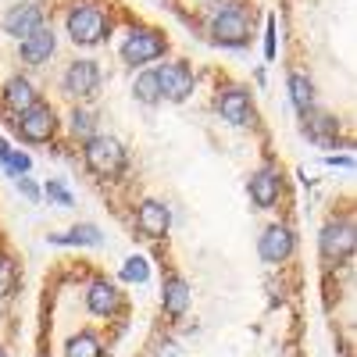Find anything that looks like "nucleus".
<instances>
[{
  "mask_svg": "<svg viewBox=\"0 0 357 357\" xmlns=\"http://www.w3.org/2000/svg\"><path fill=\"white\" fill-rule=\"evenodd\" d=\"M61 82H65V93L72 97H93L100 86V68L97 61H72Z\"/></svg>",
  "mask_w": 357,
  "mask_h": 357,
  "instance_id": "0eeeda50",
  "label": "nucleus"
},
{
  "mask_svg": "<svg viewBox=\"0 0 357 357\" xmlns=\"http://www.w3.org/2000/svg\"><path fill=\"white\" fill-rule=\"evenodd\" d=\"M15 175H22V172H29V158L25 154H8V161H4Z\"/></svg>",
  "mask_w": 357,
  "mask_h": 357,
  "instance_id": "a878e982",
  "label": "nucleus"
},
{
  "mask_svg": "<svg viewBox=\"0 0 357 357\" xmlns=\"http://www.w3.org/2000/svg\"><path fill=\"white\" fill-rule=\"evenodd\" d=\"M15 282H18V272H15V264H11L8 257H0V301H4V296H11V293H15Z\"/></svg>",
  "mask_w": 357,
  "mask_h": 357,
  "instance_id": "4be33fe9",
  "label": "nucleus"
},
{
  "mask_svg": "<svg viewBox=\"0 0 357 357\" xmlns=\"http://www.w3.org/2000/svg\"><path fill=\"white\" fill-rule=\"evenodd\" d=\"M4 100H8V107H15L18 114H22V111H29V107L36 104L33 82H29V79H22V75H15V79L4 86Z\"/></svg>",
  "mask_w": 357,
  "mask_h": 357,
  "instance_id": "f3484780",
  "label": "nucleus"
},
{
  "mask_svg": "<svg viewBox=\"0 0 357 357\" xmlns=\"http://www.w3.org/2000/svg\"><path fill=\"white\" fill-rule=\"evenodd\" d=\"M250 36V25H247V15L243 8H225L218 18H215V40L225 43V47H243Z\"/></svg>",
  "mask_w": 357,
  "mask_h": 357,
  "instance_id": "423d86ee",
  "label": "nucleus"
},
{
  "mask_svg": "<svg viewBox=\"0 0 357 357\" xmlns=\"http://www.w3.org/2000/svg\"><path fill=\"white\" fill-rule=\"evenodd\" d=\"M218 114L232 126H247L250 122V97L243 93V89H225V93L218 97Z\"/></svg>",
  "mask_w": 357,
  "mask_h": 357,
  "instance_id": "f8f14e48",
  "label": "nucleus"
},
{
  "mask_svg": "<svg viewBox=\"0 0 357 357\" xmlns=\"http://www.w3.org/2000/svg\"><path fill=\"white\" fill-rule=\"evenodd\" d=\"M0 357H8V354H4V350H0Z\"/></svg>",
  "mask_w": 357,
  "mask_h": 357,
  "instance_id": "c756f323",
  "label": "nucleus"
},
{
  "mask_svg": "<svg viewBox=\"0 0 357 357\" xmlns=\"http://www.w3.org/2000/svg\"><path fill=\"white\" fill-rule=\"evenodd\" d=\"M86 304H89L93 314H114L118 307H122V293H118L111 282L97 279L93 286H89V293H86Z\"/></svg>",
  "mask_w": 357,
  "mask_h": 357,
  "instance_id": "4468645a",
  "label": "nucleus"
},
{
  "mask_svg": "<svg viewBox=\"0 0 357 357\" xmlns=\"http://www.w3.org/2000/svg\"><path fill=\"white\" fill-rule=\"evenodd\" d=\"M72 129L82 139H93V114H89V111H75L72 114Z\"/></svg>",
  "mask_w": 357,
  "mask_h": 357,
  "instance_id": "b1692460",
  "label": "nucleus"
},
{
  "mask_svg": "<svg viewBox=\"0 0 357 357\" xmlns=\"http://www.w3.org/2000/svg\"><path fill=\"white\" fill-rule=\"evenodd\" d=\"M18 190H22V193H25L29 200H36V197H40V190H36L33 183H29V178H18Z\"/></svg>",
  "mask_w": 357,
  "mask_h": 357,
  "instance_id": "cd10ccee",
  "label": "nucleus"
},
{
  "mask_svg": "<svg viewBox=\"0 0 357 357\" xmlns=\"http://www.w3.org/2000/svg\"><path fill=\"white\" fill-rule=\"evenodd\" d=\"M146 275H151V268H146L143 257H129L122 268V279H129V282H146Z\"/></svg>",
  "mask_w": 357,
  "mask_h": 357,
  "instance_id": "5701e85b",
  "label": "nucleus"
},
{
  "mask_svg": "<svg viewBox=\"0 0 357 357\" xmlns=\"http://www.w3.org/2000/svg\"><path fill=\"white\" fill-rule=\"evenodd\" d=\"M354 254V225L350 222H333V225H325L321 232V257L325 261H347Z\"/></svg>",
  "mask_w": 357,
  "mask_h": 357,
  "instance_id": "39448f33",
  "label": "nucleus"
},
{
  "mask_svg": "<svg viewBox=\"0 0 357 357\" xmlns=\"http://www.w3.org/2000/svg\"><path fill=\"white\" fill-rule=\"evenodd\" d=\"M289 97H293V107H296V111L307 114V111L314 107V86H311V79L301 75V72H293V75H289Z\"/></svg>",
  "mask_w": 357,
  "mask_h": 357,
  "instance_id": "a211bd4d",
  "label": "nucleus"
},
{
  "mask_svg": "<svg viewBox=\"0 0 357 357\" xmlns=\"http://www.w3.org/2000/svg\"><path fill=\"white\" fill-rule=\"evenodd\" d=\"M68 357H100V340L93 333H79L68 340Z\"/></svg>",
  "mask_w": 357,
  "mask_h": 357,
  "instance_id": "412c9836",
  "label": "nucleus"
},
{
  "mask_svg": "<svg viewBox=\"0 0 357 357\" xmlns=\"http://www.w3.org/2000/svg\"><path fill=\"white\" fill-rule=\"evenodd\" d=\"M40 25H43V11H40L36 4H18V8H11V11L4 15V29H8L11 36H18V40L33 36Z\"/></svg>",
  "mask_w": 357,
  "mask_h": 357,
  "instance_id": "1a4fd4ad",
  "label": "nucleus"
},
{
  "mask_svg": "<svg viewBox=\"0 0 357 357\" xmlns=\"http://www.w3.org/2000/svg\"><path fill=\"white\" fill-rule=\"evenodd\" d=\"M186 307H190V286L178 275L165 279V311L172 318H178V314H186Z\"/></svg>",
  "mask_w": 357,
  "mask_h": 357,
  "instance_id": "dca6fc26",
  "label": "nucleus"
},
{
  "mask_svg": "<svg viewBox=\"0 0 357 357\" xmlns=\"http://www.w3.org/2000/svg\"><path fill=\"white\" fill-rule=\"evenodd\" d=\"M158 86H161V97H168V100H186L190 93H193V72L183 65V61H172V65H161L158 72Z\"/></svg>",
  "mask_w": 357,
  "mask_h": 357,
  "instance_id": "20e7f679",
  "label": "nucleus"
},
{
  "mask_svg": "<svg viewBox=\"0 0 357 357\" xmlns=\"http://www.w3.org/2000/svg\"><path fill=\"white\" fill-rule=\"evenodd\" d=\"M132 93H136V100H143V104H158V100H161V86H158V75H154V72H143V75H136Z\"/></svg>",
  "mask_w": 357,
  "mask_h": 357,
  "instance_id": "aec40b11",
  "label": "nucleus"
},
{
  "mask_svg": "<svg viewBox=\"0 0 357 357\" xmlns=\"http://www.w3.org/2000/svg\"><path fill=\"white\" fill-rule=\"evenodd\" d=\"M261 257L268 261V264H279V261H286L289 257V250H293V236H289V229H282V225H272L264 236H261Z\"/></svg>",
  "mask_w": 357,
  "mask_h": 357,
  "instance_id": "9b49d317",
  "label": "nucleus"
},
{
  "mask_svg": "<svg viewBox=\"0 0 357 357\" xmlns=\"http://www.w3.org/2000/svg\"><path fill=\"white\" fill-rule=\"evenodd\" d=\"M161 54H165V36L154 33V29H132L129 40L122 43V57L129 65H146Z\"/></svg>",
  "mask_w": 357,
  "mask_h": 357,
  "instance_id": "7ed1b4c3",
  "label": "nucleus"
},
{
  "mask_svg": "<svg viewBox=\"0 0 357 357\" xmlns=\"http://www.w3.org/2000/svg\"><path fill=\"white\" fill-rule=\"evenodd\" d=\"M18 132H22L29 143H47V139L54 136V111H50L47 104H33L29 111H22Z\"/></svg>",
  "mask_w": 357,
  "mask_h": 357,
  "instance_id": "6e6552de",
  "label": "nucleus"
},
{
  "mask_svg": "<svg viewBox=\"0 0 357 357\" xmlns=\"http://www.w3.org/2000/svg\"><path fill=\"white\" fill-rule=\"evenodd\" d=\"M264 54L275 57V22H268V40H264Z\"/></svg>",
  "mask_w": 357,
  "mask_h": 357,
  "instance_id": "bb28decb",
  "label": "nucleus"
},
{
  "mask_svg": "<svg viewBox=\"0 0 357 357\" xmlns=\"http://www.w3.org/2000/svg\"><path fill=\"white\" fill-rule=\"evenodd\" d=\"M86 165L89 172H97L104 178L118 175L126 168V151H122V143L111 139V136H93V139H86Z\"/></svg>",
  "mask_w": 357,
  "mask_h": 357,
  "instance_id": "f257e3e1",
  "label": "nucleus"
},
{
  "mask_svg": "<svg viewBox=\"0 0 357 357\" xmlns=\"http://www.w3.org/2000/svg\"><path fill=\"white\" fill-rule=\"evenodd\" d=\"M107 29H111V22L104 18V11L89 8V4H82V8H75V11L68 15V36H72L75 43H82V47L100 43V40L107 36Z\"/></svg>",
  "mask_w": 357,
  "mask_h": 357,
  "instance_id": "f03ea898",
  "label": "nucleus"
},
{
  "mask_svg": "<svg viewBox=\"0 0 357 357\" xmlns=\"http://www.w3.org/2000/svg\"><path fill=\"white\" fill-rule=\"evenodd\" d=\"M8 154H11V151H8V143H4V139H0V165H4V161H8Z\"/></svg>",
  "mask_w": 357,
  "mask_h": 357,
  "instance_id": "c85d7f7f",
  "label": "nucleus"
},
{
  "mask_svg": "<svg viewBox=\"0 0 357 357\" xmlns=\"http://www.w3.org/2000/svg\"><path fill=\"white\" fill-rule=\"evenodd\" d=\"M47 197H50V200H57L61 207H72V193H68V190H65L61 183H54V178L47 183Z\"/></svg>",
  "mask_w": 357,
  "mask_h": 357,
  "instance_id": "393cba45",
  "label": "nucleus"
},
{
  "mask_svg": "<svg viewBox=\"0 0 357 357\" xmlns=\"http://www.w3.org/2000/svg\"><path fill=\"white\" fill-rule=\"evenodd\" d=\"M50 243H82V247H100V229L97 225H75L72 232L50 236Z\"/></svg>",
  "mask_w": 357,
  "mask_h": 357,
  "instance_id": "6ab92c4d",
  "label": "nucleus"
},
{
  "mask_svg": "<svg viewBox=\"0 0 357 357\" xmlns=\"http://www.w3.org/2000/svg\"><path fill=\"white\" fill-rule=\"evenodd\" d=\"M168 222H172V215H168V207H165V204H158V200L139 204L136 225H139L143 236H151V240H161V236L168 232Z\"/></svg>",
  "mask_w": 357,
  "mask_h": 357,
  "instance_id": "9d476101",
  "label": "nucleus"
},
{
  "mask_svg": "<svg viewBox=\"0 0 357 357\" xmlns=\"http://www.w3.org/2000/svg\"><path fill=\"white\" fill-rule=\"evenodd\" d=\"M250 200L257 207H272L279 200V175L275 172H257L250 175Z\"/></svg>",
  "mask_w": 357,
  "mask_h": 357,
  "instance_id": "2eb2a0df",
  "label": "nucleus"
},
{
  "mask_svg": "<svg viewBox=\"0 0 357 357\" xmlns=\"http://www.w3.org/2000/svg\"><path fill=\"white\" fill-rule=\"evenodd\" d=\"M54 47H57V40H54V29L40 25L33 36H25V40H22V57H25L29 65H40V61H47V57L54 54Z\"/></svg>",
  "mask_w": 357,
  "mask_h": 357,
  "instance_id": "ddd939ff",
  "label": "nucleus"
}]
</instances>
